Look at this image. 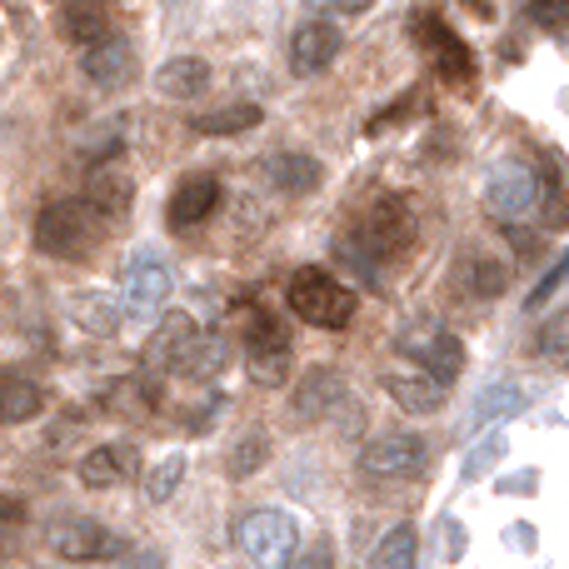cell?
Instances as JSON below:
<instances>
[{"mask_svg": "<svg viewBox=\"0 0 569 569\" xmlns=\"http://www.w3.org/2000/svg\"><path fill=\"white\" fill-rule=\"evenodd\" d=\"M40 390L16 370H0V425H26L40 415Z\"/></svg>", "mask_w": 569, "mask_h": 569, "instance_id": "cell-23", "label": "cell"}, {"mask_svg": "<svg viewBox=\"0 0 569 569\" xmlns=\"http://www.w3.org/2000/svg\"><path fill=\"white\" fill-rule=\"evenodd\" d=\"M80 70H86V80H96L100 90H120L136 76V46H130L126 36H100L86 46Z\"/></svg>", "mask_w": 569, "mask_h": 569, "instance_id": "cell-14", "label": "cell"}, {"mask_svg": "<svg viewBox=\"0 0 569 569\" xmlns=\"http://www.w3.org/2000/svg\"><path fill=\"white\" fill-rule=\"evenodd\" d=\"M525 16H530L535 26H545L550 36H560L565 30V0H525Z\"/></svg>", "mask_w": 569, "mask_h": 569, "instance_id": "cell-34", "label": "cell"}, {"mask_svg": "<svg viewBox=\"0 0 569 569\" xmlns=\"http://www.w3.org/2000/svg\"><path fill=\"white\" fill-rule=\"evenodd\" d=\"M284 305H290L305 325H320V330H340V325L355 320V295L315 266H305L290 276V284H284Z\"/></svg>", "mask_w": 569, "mask_h": 569, "instance_id": "cell-3", "label": "cell"}, {"mask_svg": "<svg viewBox=\"0 0 569 569\" xmlns=\"http://www.w3.org/2000/svg\"><path fill=\"white\" fill-rule=\"evenodd\" d=\"M395 345H400V355H410V360H415V370L435 375L440 385H450L455 375H460V365H465L460 335L445 330V325H420V330H405Z\"/></svg>", "mask_w": 569, "mask_h": 569, "instance_id": "cell-7", "label": "cell"}, {"mask_svg": "<svg viewBox=\"0 0 569 569\" xmlns=\"http://www.w3.org/2000/svg\"><path fill=\"white\" fill-rule=\"evenodd\" d=\"M385 390L395 395V405H400L405 415H435L445 410V385L435 380V375H415V370H395L385 375Z\"/></svg>", "mask_w": 569, "mask_h": 569, "instance_id": "cell-17", "label": "cell"}, {"mask_svg": "<svg viewBox=\"0 0 569 569\" xmlns=\"http://www.w3.org/2000/svg\"><path fill=\"white\" fill-rule=\"evenodd\" d=\"M345 50V36L330 26V20H305L290 36V70L295 76H320V70L335 66V56Z\"/></svg>", "mask_w": 569, "mask_h": 569, "instance_id": "cell-13", "label": "cell"}, {"mask_svg": "<svg viewBox=\"0 0 569 569\" xmlns=\"http://www.w3.org/2000/svg\"><path fill=\"white\" fill-rule=\"evenodd\" d=\"M455 284H460L470 300H500L505 284H510V270L495 256H465L460 270H455Z\"/></svg>", "mask_w": 569, "mask_h": 569, "instance_id": "cell-21", "label": "cell"}, {"mask_svg": "<svg viewBox=\"0 0 569 569\" xmlns=\"http://www.w3.org/2000/svg\"><path fill=\"white\" fill-rule=\"evenodd\" d=\"M485 206H490V216L505 220V226L540 216V206H545V176H540V170H530V166L495 170L490 186H485Z\"/></svg>", "mask_w": 569, "mask_h": 569, "instance_id": "cell-5", "label": "cell"}, {"mask_svg": "<svg viewBox=\"0 0 569 569\" xmlns=\"http://www.w3.org/2000/svg\"><path fill=\"white\" fill-rule=\"evenodd\" d=\"M375 0H305V10L310 16H360V10H370Z\"/></svg>", "mask_w": 569, "mask_h": 569, "instance_id": "cell-35", "label": "cell"}, {"mask_svg": "<svg viewBox=\"0 0 569 569\" xmlns=\"http://www.w3.org/2000/svg\"><path fill=\"white\" fill-rule=\"evenodd\" d=\"M340 395H345L340 370H310L300 385H295V415H300V420H325Z\"/></svg>", "mask_w": 569, "mask_h": 569, "instance_id": "cell-19", "label": "cell"}, {"mask_svg": "<svg viewBox=\"0 0 569 569\" xmlns=\"http://www.w3.org/2000/svg\"><path fill=\"white\" fill-rule=\"evenodd\" d=\"M86 200L106 220H120L130 210V200H136V180H130L120 166H106V160H96V166H90V176H86Z\"/></svg>", "mask_w": 569, "mask_h": 569, "instance_id": "cell-16", "label": "cell"}, {"mask_svg": "<svg viewBox=\"0 0 569 569\" xmlns=\"http://www.w3.org/2000/svg\"><path fill=\"white\" fill-rule=\"evenodd\" d=\"M325 560H335V550H310L305 555V565H325Z\"/></svg>", "mask_w": 569, "mask_h": 569, "instance_id": "cell-40", "label": "cell"}, {"mask_svg": "<svg viewBox=\"0 0 569 569\" xmlns=\"http://www.w3.org/2000/svg\"><path fill=\"white\" fill-rule=\"evenodd\" d=\"M196 320L190 315H166L160 320V330L150 335V345H146V370L150 375H180V365H186V355H190V345H196Z\"/></svg>", "mask_w": 569, "mask_h": 569, "instance_id": "cell-15", "label": "cell"}, {"mask_svg": "<svg viewBox=\"0 0 569 569\" xmlns=\"http://www.w3.org/2000/svg\"><path fill=\"white\" fill-rule=\"evenodd\" d=\"M465 6H475L480 16H490V0H465Z\"/></svg>", "mask_w": 569, "mask_h": 569, "instance_id": "cell-41", "label": "cell"}, {"mask_svg": "<svg viewBox=\"0 0 569 569\" xmlns=\"http://www.w3.org/2000/svg\"><path fill=\"white\" fill-rule=\"evenodd\" d=\"M236 550L256 565H290L300 560V525L280 510H246L236 520Z\"/></svg>", "mask_w": 569, "mask_h": 569, "instance_id": "cell-4", "label": "cell"}, {"mask_svg": "<svg viewBox=\"0 0 569 569\" xmlns=\"http://www.w3.org/2000/svg\"><path fill=\"white\" fill-rule=\"evenodd\" d=\"M150 405H156V385H150L146 375H126V380L110 390V410H116L120 420H136V415H146Z\"/></svg>", "mask_w": 569, "mask_h": 569, "instance_id": "cell-28", "label": "cell"}, {"mask_svg": "<svg viewBox=\"0 0 569 569\" xmlns=\"http://www.w3.org/2000/svg\"><path fill=\"white\" fill-rule=\"evenodd\" d=\"M510 540L520 545V550H535V530H530V525H515V530H510Z\"/></svg>", "mask_w": 569, "mask_h": 569, "instance_id": "cell-39", "label": "cell"}, {"mask_svg": "<svg viewBox=\"0 0 569 569\" xmlns=\"http://www.w3.org/2000/svg\"><path fill=\"white\" fill-rule=\"evenodd\" d=\"M410 36L435 56V66H440L445 80H460V86H470V76H475L470 50H465V40L455 36V30L445 26L435 10H415V16H410Z\"/></svg>", "mask_w": 569, "mask_h": 569, "instance_id": "cell-9", "label": "cell"}, {"mask_svg": "<svg viewBox=\"0 0 569 569\" xmlns=\"http://www.w3.org/2000/svg\"><path fill=\"white\" fill-rule=\"evenodd\" d=\"M50 550H56L60 560H70V565L120 560V540H116V535H110L106 525H96V520H80V515L50 525Z\"/></svg>", "mask_w": 569, "mask_h": 569, "instance_id": "cell-11", "label": "cell"}, {"mask_svg": "<svg viewBox=\"0 0 569 569\" xmlns=\"http://www.w3.org/2000/svg\"><path fill=\"white\" fill-rule=\"evenodd\" d=\"M246 360H250V380L266 385V390H276V385L290 380L295 370V345L290 335L280 330L270 315H256L246 330Z\"/></svg>", "mask_w": 569, "mask_h": 569, "instance_id": "cell-6", "label": "cell"}, {"mask_svg": "<svg viewBox=\"0 0 569 569\" xmlns=\"http://www.w3.org/2000/svg\"><path fill=\"white\" fill-rule=\"evenodd\" d=\"M535 350H540V355H560L565 350V315H555V320L545 325V340L535 345Z\"/></svg>", "mask_w": 569, "mask_h": 569, "instance_id": "cell-38", "label": "cell"}, {"mask_svg": "<svg viewBox=\"0 0 569 569\" xmlns=\"http://www.w3.org/2000/svg\"><path fill=\"white\" fill-rule=\"evenodd\" d=\"M415 555H420V530H415V525H395V530L375 545V565H385V569L415 565Z\"/></svg>", "mask_w": 569, "mask_h": 569, "instance_id": "cell-29", "label": "cell"}, {"mask_svg": "<svg viewBox=\"0 0 569 569\" xmlns=\"http://www.w3.org/2000/svg\"><path fill=\"white\" fill-rule=\"evenodd\" d=\"M166 300H170V266L156 250H140L126 266V276H120V305H126V315L146 320V315H156Z\"/></svg>", "mask_w": 569, "mask_h": 569, "instance_id": "cell-8", "label": "cell"}, {"mask_svg": "<svg viewBox=\"0 0 569 569\" xmlns=\"http://www.w3.org/2000/svg\"><path fill=\"white\" fill-rule=\"evenodd\" d=\"M560 284H565V266H555L550 276L540 280V290L530 295V310H540V305H550V300H555V290H560Z\"/></svg>", "mask_w": 569, "mask_h": 569, "instance_id": "cell-37", "label": "cell"}, {"mask_svg": "<svg viewBox=\"0 0 569 569\" xmlns=\"http://www.w3.org/2000/svg\"><path fill=\"white\" fill-rule=\"evenodd\" d=\"M266 450H270L266 435H246V440L230 450V475H236V480H246L250 470H260V465H266Z\"/></svg>", "mask_w": 569, "mask_h": 569, "instance_id": "cell-33", "label": "cell"}, {"mask_svg": "<svg viewBox=\"0 0 569 569\" xmlns=\"http://www.w3.org/2000/svg\"><path fill=\"white\" fill-rule=\"evenodd\" d=\"M136 470H140V460H136L130 445H96V450L80 460V485H90V490H110V485L130 480Z\"/></svg>", "mask_w": 569, "mask_h": 569, "instance_id": "cell-18", "label": "cell"}, {"mask_svg": "<svg viewBox=\"0 0 569 569\" xmlns=\"http://www.w3.org/2000/svg\"><path fill=\"white\" fill-rule=\"evenodd\" d=\"M440 535H445V540H440V560H460V555H465V530H460V520H445Z\"/></svg>", "mask_w": 569, "mask_h": 569, "instance_id": "cell-36", "label": "cell"}, {"mask_svg": "<svg viewBox=\"0 0 569 569\" xmlns=\"http://www.w3.org/2000/svg\"><path fill=\"white\" fill-rule=\"evenodd\" d=\"M180 480H186V455H166V460L156 465V470H150V485H146V495L156 505H166L170 495L180 490Z\"/></svg>", "mask_w": 569, "mask_h": 569, "instance_id": "cell-31", "label": "cell"}, {"mask_svg": "<svg viewBox=\"0 0 569 569\" xmlns=\"http://www.w3.org/2000/svg\"><path fill=\"white\" fill-rule=\"evenodd\" d=\"M505 450H510V445H505V435H500V430L485 435V440L470 450V460H465V480H480V475H490L495 465L505 460Z\"/></svg>", "mask_w": 569, "mask_h": 569, "instance_id": "cell-32", "label": "cell"}, {"mask_svg": "<svg viewBox=\"0 0 569 569\" xmlns=\"http://www.w3.org/2000/svg\"><path fill=\"white\" fill-rule=\"evenodd\" d=\"M216 206H220V180L206 176V170H200V176H186L166 200V226L170 230H196L200 220L216 216Z\"/></svg>", "mask_w": 569, "mask_h": 569, "instance_id": "cell-12", "label": "cell"}, {"mask_svg": "<svg viewBox=\"0 0 569 569\" xmlns=\"http://www.w3.org/2000/svg\"><path fill=\"white\" fill-rule=\"evenodd\" d=\"M425 465V440L420 435H380V440L365 445L360 455V470L380 485H395V480H410L415 470Z\"/></svg>", "mask_w": 569, "mask_h": 569, "instance_id": "cell-10", "label": "cell"}, {"mask_svg": "<svg viewBox=\"0 0 569 569\" xmlns=\"http://www.w3.org/2000/svg\"><path fill=\"white\" fill-rule=\"evenodd\" d=\"M60 26H66V36L80 40V46L110 36V16H106V6H100V0H66V10H60Z\"/></svg>", "mask_w": 569, "mask_h": 569, "instance_id": "cell-26", "label": "cell"}, {"mask_svg": "<svg viewBox=\"0 0 569 569\" xmlns=\"http://www.w3.org/2000/svg\"><path fill=\"white\" fill-rule=\"evenodd\" d=\"M210 86V66L200 56H176L156 70V90L170 100H190V96H206Z\"/></svg>", "mask_w": 569, "mask_h": 569, "instance_id": "cell-20", "label": "cell"}, {"mask_svg": "<svg viewBox=\"0 0 569 569\" xmlns=\"http://www.w3.org/2000/svg\"><path fill=\"white\" fill-rule=\"evenodd\" d=\"M106 240V216L90 200H56L36 216V246L56 260H86Z\"/></svg>", "mask_w": 569, "mask_h": 569, "instance_id": "cell-2", "label": "cell"}, {"mask_svg": "<svg viewBox=\"0 0 569 569\" xmlns=\"http://www.w3.org/2000/svg\"><path fill=\"white\" fill-rule=\"evenodd\" d=\"M70 310H76V320L86 325V330H96V335H116V325H120V315L110 310L100 295H76V300H70Z\"/></svg>", "mask_w": 569, "mask_h": 569, "instance_id": "cell-30", "label": "cell"}, {"mask_svg": "<svg viewBox=\"0 0 569 569\" xmlns=\"http://www.w3.org/2000/svg\"><path fill=\"white\" fill-rule=\"evenodd\" d=\"M260 120H266V110L250 106V100H240V106H226V110H210V116H196V120H190V130H196V136H246V130H256Z\"/></svg>", "mask_w": 569, "mask_h": 569, "instance_id": "cell-24", "label": "cell"}, {"mask_svg": "<svg viewBox=\"0 0 569 569\" xmlns=\"http://www.w3.org/2000/svg\"><path fill=\"white\" fill-rule=\"evenodd\" d=\"M525 405L520 385H490V390H480V400L470 405V415H465V430H485V425L505 420V415H515Z\"/></svg>", "mask_w": 569, "mask_h": 569, "instance_id": "cell-25", "label": "cell"}, {"mask_svg": "<svg viewBox=\"0 0 569 569\" xmlns=\"http://www.w3.org/2000/svg\"><path fill=\"white\" fill-rule=\"evenodd\" d=\"M415 246V216L400 196H385L365 210L360 230L340 240V260L350 270H360L365 280H385V266L400 260Z\"/></svg>", "mask_w": 569, "mask_h": 569, "instance_id": "cell-1", "label": "cell"}, {"mask_svg": "<svg viewBox=\"0 0 569 569\" xmlns=\"http://www.w3.org/2000/svg\"><path fill=\"white\" fill-rule=\"evenodd\" d=\"M266 176H270V186L280 190V196H310L315 186H320V160L315 156H290V150H284V156H270L266 160Z\"/></svg>", "mask_w": 569, "mask_h": 569, "instance_id": "cell-22", "label": "cell"}, {"mask_svg": "<svg viewBox=\"0 0 569 569\" xmlns=\"http://www.w3.org/2000/svg\"><path fill=\"white\" fill-rule=\"evenodd\" d=\"M226 360H230V345L220 340V335H196L180 375H186V380H216V375L226 370Z\"/></svg>", "mask_w": 569, "mask_h": 569, "instance_id": "cell-27", "label": "cell"}]
</instances>
